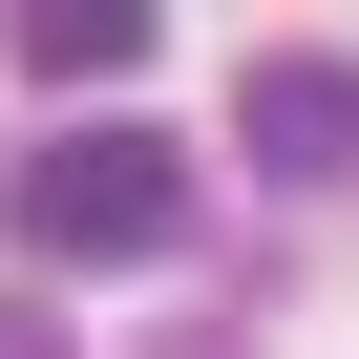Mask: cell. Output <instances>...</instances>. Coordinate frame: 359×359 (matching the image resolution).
Returning <instances> with one entry per match:
<instances>
[{
    "label": "cell",
    "instance_id": "obj_3",
    "mask_svg": "<svg viewBox=\"0 0 359 359\" xmlns=\"http://www.w3.org/2000/svg\"><path fill=\"white\" fill-rule=\"evenodd\" d=\"M0 43H22V85H127L148 0H0Z\"/></svg>",
    "mask_w": 359,
    "mask_h": 359
},
{
    "label": "cell",
    "instance_id": "obj_2",
    "mask_svg": "<svg viewBox=\"0 0 359 359\" xmlns=\"http://www.w3.org/2000/svg\"><path fill=\"white\" fill-rule=\"evenodd\" d=\"M233 148H254V191H338V169H359V64L338 43H275L233 85Z\"/></svg>",
    "mask_w": 359,
    "mask_h": 359
},
{
    "label": "cell",
    "instance_id": "obj_5",
    "mask_svg": "<svg viewBox=\"0 0 359 359\" xmlns=\"http://www.w3.org/2000/svg\"><path fill=\"white\" fill-rule=\"evenodd\" d=\"M148 359H254V338H233V317H191V338H148Z\"/></svg>",
    "mask_w": 359,
    "mask_h": 359
},
{
    "label": "cell",
    "instance_id": "obj_1",
    "mask_svg": "<svg viewBox=\"0 0 359 359\" xmlns=\"http://www.w3.org/2000/svg\"><path fill=\"white\" fill-rule=\"evenodd\" d=\"M0 233H22L43 275H148L169 233H191V148L169 127H43L22 191H0Z\"/></svg>",
    "mask_w": 359,
    "mask_h": 359
},
{
    "label": "cell",
    "instance_id": "obj_4",
    "mask_svg": "<svg viewBox=\"0 0 359 359\" xmlns=\"http://www.w3.org/2000/svg\"><path fill=\"white\" fill-rule=\"evenodd\" d=\"M0 359H64V317H43V296H0Z\"/></svg>",
    "mask_w": 359,
    "mask_h": 359
}]
</instances>
